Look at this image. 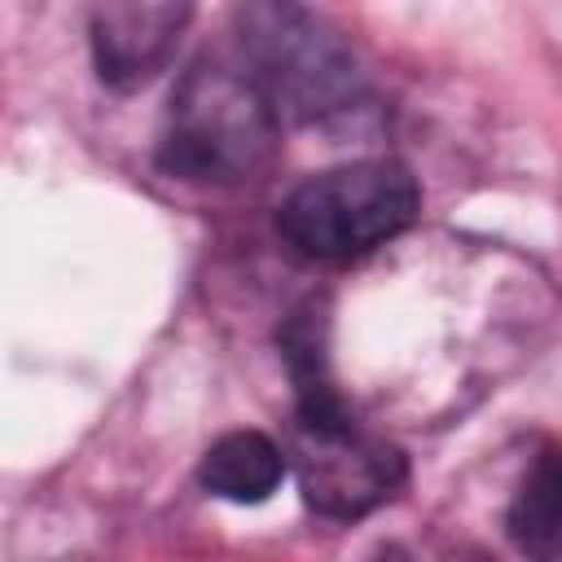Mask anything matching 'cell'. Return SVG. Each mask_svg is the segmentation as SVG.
Masks as SVG:
<instances>
[{
  "label": "cell",
  "instance_id": "cell-8",
  "mask_svg": "<svg viewBox=\"0 0 562 562\" xmlns=\"http://www.w3.org/2000/svg\"><path fill=\"white\" fill-rule=\"evenodd\" d=\"M373 562H413V558H408L400 544H386V549H378V553H373Z\"/></svg>",
  "mask_w": 562,
  "mask_h": 562
},
{
  "label": "cell",
  "instance_id": "cell-1",
  "mask_svg": "<svg viewBox=\"0 0 562 562\" xmlns=\"http://www.w3.org/2000/svg\"><path fill=\"white\" fill-rule=\"evenodd\" d=\"M281 145V119L246 66L193 61L171 88L158 167L193 184L259 180Z\"/></svg>",
  "mask_w": 562,
  "mask_h": 562
},
{
  "label": "cell",
  "instance_id": "cell-2",
  "mask_svg": "<svg viewBox=\"0 0 562 562\" xmlns=\"http://www.w3.org/2000/svg\"><path fill=\"white\" fill-rule=\"evenodd\" d=\"M237 35L246 75L263 88L277 119L325 123L356 110L364 79L347 40L299 4H246L237 9Z\"/></svg>",
  "mask_w": 562,
  "mask_h": 562
},
{
  "label": "cell",
  "instance_id": "cell-3",
  "mask_svg": "<svg viewBox=\"0 0 562 562\" xmlns=\"http://www.w3.org/2000/svg\"><path fill=\"white\" fill-rule=\"evenodd\" d=\"M422 211V189L404 162L364 158L307 176L281 206V237L307 259H351L400 237Z\"/></svg>",
  "mask_w": 562,
  "mask_h": 562
},
{
  "label": "cell",
  "instance_id": "cell-7",
  "mask_svg": "<svg viewBox=\"0 0 562 562\" xmlns=\"http://www.w3.org/2000/svg\"><path fill=\"white\" fill-rule=\"evenodd\" d=\"M505 531L527 562H562V457L544 452L518 483Z\"/></svg>",
  "mask_w": 562,
  "mask_h": 562
},
{
  "label": "cell",
  "instance_id": "cell-5",
  "mask_svg": "<svg viewBox=\"0 0 562 562\" xmlns=\"http://www.w3.org/2000/svg\"><path fill=\"white\" fill-rule=\"evenodd\" d=\"M193 9L184 0H110L88 13V40L101 83L114 92L145 88L176 53Z\"/></svg>",
  "mask_w": 562,
  "mask_h": 562
},
{
  "label": "cell",
  "instance_id": "cell-4",
  "mask_svg": "<svg viewBox=\"0 0 562 562\" xmlns=\"http://www.w3.org/2000/svg\"><path fill=\"white\" fill-rule=\"evenodd\" d=\"M290 457L303 501L329 518H360L391 501L404 483V452L364 435L356 422L334 430L294 422Z\"/></svg>",
  "mask_w": 562,
  "mask_h": 562
},
{
  "label": "cell",
  "instance_id": "cell-6",
  "mask_svg": "<svg viewBox=\"0 0 562 562\" xmlns=\"http://www.w3.org/2000/svg\"><path fill=\"white\" fill-rule=\"evenodd\" d=\"M281 479H285V457L259 430L220 435L202 452V465H198V483L211 496L233 501V505H259V501H268L281 487Z\"/></svg>",
  "mask_w": 562,
  "mask_h": 562
}]
</instances>
